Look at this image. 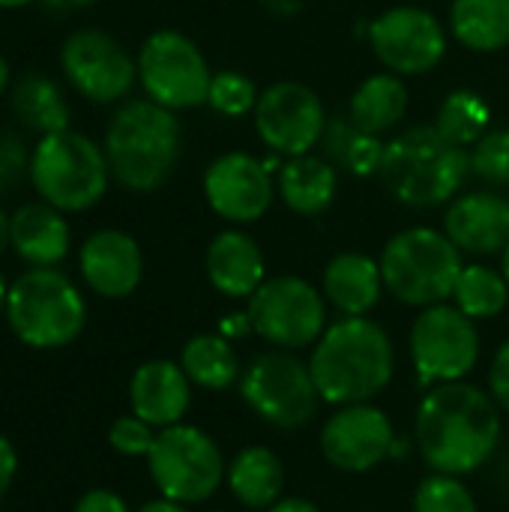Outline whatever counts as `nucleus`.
Segmentation results:
<instances>
[{
    "instance_id": "f257e3e1",
    "label": "nucleus",
    "mask_w": 509,
    "mask_h": 512,
    "mask_svg": "<svg viewBox=\"0 0 509 512\" xmlns=\"http://www.w3.org/2000/svg\"><path fill=\"white\" fill-rule=\"evenodd\" d=\"M414 441L435 474H474L501 444V408L468 381L438 384L417 408Z\"/></svg>"
},
{
    "instance_id": "f03ea898",
    "label": "nucleus",
    "mask_w": 509,
    "mask_h": 512,
    "mask_svg": "<svg viewBox=\"0 0 509 512\" xmlns=\"http://www.w3.org/2000/svg\"><path fill=\"white\" fill-rule=\"evenodd\" d=\"M321 402L342 408L378 399L396 372V351L387 330L366 315L342 318L324 330L309 360Z\"/></svg>"
},
{
    "instance_id": "7ed1b4c3",
    "label": "nucleus",
    "mask_w": 509,
    "mask_h": 512,
    "mask_svg": "<svg viewBox=\"0 0 509 512\" xmlns=\"http://www.w3.org/2000/svg\"><path fill=\"white\" fill-rule=\"evenodd\" d=\"M183 153V129L174 111L153 99L126 102L105 132L111 174L132 192H156L168 183Z\"/></svg>"
},
{
    "instance_id": "20e7f679",
    "label": "nucleus",
    "mask_w": 509,
    "mask_h": 512,
    "mask_svg": "<svg viewBox=\"0 0 509 512\" xmlns=\"http://www.w3.org/2000/svg\"><path fill=\"white\" fill-rule=\"evenodd\" d=\"M471 171L465 147L447 141L435 126H411L384 144L378 180L408 207H438L450 201Z\"/></svg>"
},
{
    "instance_id": "39448f33",
    "label": "nucleus",
    "mask_w": 509,
    "mask_h": 512,
    "mask_svg": "<svg viewBox=\"0 0 509 512\" xmlns=\"http://www.w3.org/2000/svg\"><path fill=\"white\" fill-rule=\"evenodd\" d=\"M108 156L87 135L63 129L42 135L30 153V183L60 213L93 207L108 189Z\"/></svg>"
},
{
    "instance_id": "423d86ee",
    "label": "nucleus",
    "mask_w": 509,
    "mask_h": 512,
    "mask_svg": "<svg viewBox=\"0 0 509 512\" xmlns=\"http://www.w3.org/2000/svg\"><path fill=\"white\" fill-rule=\"evenodd\" d=\"M459 246L435 228H408L381 252L384 288L405 306H435L453 297L462 273Z\"/></svg>"
},
{
    "instance_id": "0eeeda50",
    "label": "nucleus",
    "mask_w": 509,
    "mask_h": 512,
    "mask_svg": "<svg viewBox=\"0 0 509 512\" xmlns=\"http://www.w3.org/2000/svg\"><path fill=\"white\" fill-rule=\"evenodd\" d=\"M6 321L30 348H63L75 342L87 324L81 291L54 267H36L9 285Z\"/></svg>"
},
{
    "instance_id": "6e6552de",
    "label": "nucleus",
    "mask_w": 509,
    "mask_h": 512,
    "mask_svg": "<svg viewBox=\"0 0 509 512\" xmlns=\"http://www.w3.org/2000/svg\"><path fill=\"white\" fill-rule=\"evenodd\" d=\"M240 396L258 420L282 432L306 429L321 405L309 363L282 348L258 354L243 369Z\"/></svg>"
},
{
    "instance_id": "1a4fd4ad",
    "label": "nucleus",
    "mask_w": 509,
    "mask_h": 512,
    "mask_svg": "<svg viewBox=\"0 0 509 512\" xmlns=\"http://www.w3.org/2000/svg\"><path fill=\"white\" fill-rule=\"evenodd\" d=\"M147 468L162 498L180 501L186 507L210 501L228 471L219 444L207 432L186 423L159 429L147 456Z\"/></svg>"
},
{
    "instance_id": "9d476101",
    "label": "nucleus",
    "mask_w": 509,
    "mask_h": 512,
    "mask_svg": "<svg viewBox=\"0 0 509 512\" xmlns=\"http://www.w3.org/2000/svg\"><path fill=\"white\" fill-rule=\"evenodd\" d=\"M252 330L282 348H309L327 330V303L321 291L300 276H273L249 297Z\"/></svg>"
},
{
    "instance_id": "9b49d317",
    "label": "nucleus",
    "mask_w": 509,
    "mask_h": 512,
    "mask_svg": "<svg viewBox=\"0 0 509 512\" xmlns=\"http://www.w3.org/2000/svg\"><path fill=\"white\" fill-rule=\"evenodd\" d=\"M138 78L156 105L183 111L207 102L213 72L189 36L177 30H156L138 51Z\"/></svg>"
},
{
    "instance_id": "f8f14e48",
    "label": "nucleus",
    "mask_w": 509,
    "mask_h": 512,
    "mask_svg": "<svg viewBox=\"0 0 509 512\" xmlns=\"http://www.w3.org/2000/svg\"><path fill=\"white\" fill-rule=\"evenodd\" d=\"M411 360L423 384L465 381L480 360V333L459 306H426L411 327Z\"/></svg>"
},
{
    "instance_id": "ddd939ff",
    "label": "nucleus",
    "mask_w": 509,
    "mask_h": 512,
    "mask_svg": "<svg viewBox=\"0 0 509 512\" xmlns=\"http://www.w3.org/2000/svg\"><path fill=\"white\" fill-rule=\"evenodd\" d=\"M321 456L342 474H369L393 456L396 429L372 402L342 405L321 426Z\"/></svg>"
},
{
    "instance_id": "4468645a",
    "label": "nucleus",
    "mask_w": 509,
    "mask_h": 512,
    "mask_svg": "<svg viewBox=\"0 0 509 512\" xmlns=\"http://www.w3.org/2000/svg\"><path fill=\"white\" fill-rule=\"evenodd\" d=\"M327 126L324 105L318 93L300 81H279L258 96L255 129L261 141L282 156L309 153Z\"/></svg>"
},
{
    "instance_id": "2eb2a0df",
    "label": "nucleus",
    "mask_w": 509,
    "mask_h": 512,
    "mask_svg": "<svg viewBox=\"0 0 509 512\" xmlns=\"http://www.w3.org/2000/svg\"><path fill=\"white\" fill-rule=\"evenodd\" d=\"M378 60L399 75H423L444 60L447 33L441 21L420 6H393L369 27Z\"/></svg>"
},
{
    "instance_id": "dca6fc26",
    "label": "nucleus",
    "mask_w": 509,
    "mask_h": 512,
    "mask_svg": "<svg viewBox=\"0 0 509 512\" xmlns=\"http://www.w3.org/2000/svg\"><path fill=\"white\" fill-rule=\"evenodd\" d=\"M60 63L69 84L93 102L123 99L138 78V63L114 36L102 30H75L66 36Z\"/></svg>"
},
{
    "instance_id": "f3484780",
    "label": "nucleus",
    "mask_w": 509,
    "mask_h": 512,
    "mask_svg": "<svg viewBox=\"0 0 509 512\" xmlns=\"http://www.w3.org/2000/svg\"><path fill=\"white\" fill-rule=\"evenodd\" d=\"M204 195L216 216L234 225L258 222L273 204L270 168L249 153H225L204 171Z\"/></svg>"
},
{
    "instance_id": "a211bd4d",
    "label": "nucleus",
    "mask_w": 509,
    "mask_h": 512,
    "mask_svg": "<svg viewBox=\"0 0 509 512\" xmlns=\"http://www.w3.org/2000/svg\"><path fill=\"white\" fill-rule=\"evenodd\" d=\"M81 276L84 282L108 300L129 297L144 276L141 246L117 228L96 231L81 246Z\"/></svg>"
},
{
    "instance_id": "6ab92c4d",
    "label": "nucleus",
    "mask_w": 509,
    "mask_h": 512,
    "mask_svg": "<svg viewBox=\"0 0 509 512\" xmlns=\"http://www.w3.org/2000/svg\"><path fill=\"white\" fill-rule=\"evenodd\" d=\"M129 402L135 417L153 429H168L186 417L192 402V381L180 363L150 360L135 369L129 381Z\"/></svg>"
},
{
    "instance_id": "aec40b11",
    "label": "nucleus",
    "mask_w": 509,
    "mask_h": 512,
    "mask_svg": "<svg viewBox=\"0 0 509 512\" xmlns=\"http://www.w3.org/2000/svg\"><path fill=\"white\" fill-rule=\"evenodd\" d=\"M444 234L471 255H495L509 246V201L495 192H468L444 216Z\"/></svg>"
},
{
    "instance_id": "412c9836",
    "label": "nucleus",
    "mask_w": 509,
    "mask_h": 512,
    "mask_svg": "<svg viewBox=\"0 0 509 512\" xmlns=\"http://www.w3.org/2000/svg\"><path fill=\"white\" fill-rule=\"evenodd\" d=\"M207 279L219 294L249 300L267 279L261 246L243 231L216 234L207 246Z\"/></svg>"
},
{
    "instance_id": "4be33fe9",
    "label": "nucleus",
    "mask_w": 509,
    "mask_h": 512,
    "mask_svg": "<svg viewBox=\"0 0 509 512\" xmlns=\"http://www.w3.org/2000/svg\"><path fill=\"white\" fill-rule=\"evenodd\" d=\"M381 294H384L381 261L363 252H342L324 270V297L345 318H360L372 312Z\"/></svg>"
},
{
    "instance_id": "5701e85b",
    "label": "nucleus",
    "mask_w": 509,
    "mask_h": 512,
    "mask_svg": "<svg viewBox=\"0 0 509 512\" xmlns=\"http://www.w3.org/2000/svg\"><path fill=\"white\" fill-rule=\"evenodd\" d=\"M225 483L237 504H243L246 510L267 512L276 501H282L285 465L270 447L252 444L231 459L225 471Z\"/></svg>"
},
{
    "instance_id": "b1692460",
    "label": "nucleus",
    "mask_w": 509,
    "mask_h": 512,
    "mask_svg": "<svg viewBox=\"0 0 509 512\" xmlns=\"http://www.w3.org/2000/svg\"><path fill=\"white\" fill-rule=\"evenodd\" d=\"M12 246L33 267H54L69 252V225L51 204H24L12 216Z\"/></svg>"
},
{
    "instance_id": "393cba45",
    "label": "nucleus",
    "mask_w": 509,
    "mask_h": 512,
    "mask_svg": "<svg viewBox=\"0 0 509 512\" xmlns=\"http://www.w3.org/2000/svg\"><path fill=\"white\" fill-rule=\"evenodd\" d=\"M279 195L300 216L324 213L336 198V165L321 156H291L279 171Z\"/></svg>"
},
{
    "instance_id": "a878e982",
    "label": "nucleus",
    "mask_w": 509,
    "mask_h": 512,
    "mask_svg": "<svg viewBox=\"0 0 509 512\" xmlns=\"http://www.w3.org/2000/svg\"><path fill=\"white\" fill-rule=\"evenodd\" d=\"M408 111V90L399 75L378 72L366 78L351 96V120L369 135H384L402 123Z\"/></svg>"
},
{
    "instance_id": "bb28decb",
    "label": "nucleus",
    "mask_w": 509,
    "mask_h": 512,
    "mask_svg": "<svg viewBox=\"0 0 509 512\" xmlns=\"http://www.w3.org/2000/svg\"><path fill=\"white\" fill-rule=\"evenodd\" d=\"M180 366L189 375V381L201 390H228L240 381L243 369H240V357L231 345V339H225L222 333H201L192 336L183 345L180 354Z\"/></svg>"
},
{
    "instance_id": "cd10ccee",
    "label": "nucleus",
    "mask_w": 509,
    "mask_h": 512,
    "mask_svg": "<svg viewBox=\"0 0 509 512\" xmlns=\"http://www.w3.org/2000/svg\"><path fill=\"white\" fill-rule=\"evenodd\" d=\"M453 36L471 51H501L509 45V0H453Z\"/></svg>"
},
{
    "instance_id": "c85d7f7f",
    "label": "nucleus",
    "mask_w": 509,
    "mask_h": 512,
    "mask_svg": "<svg viewBox=\"0 0 509 512\" xmlns=\"http://www.w3.org/2000/svg\"><path fill=\"white\" fill-rule=\"evenodd\" d=\"M321 144H324L327 162L351 171L354 177H372L381 168L384 141L378 135H369L360 126H354L351 117L348 120H342V117L327 120Z\"/></svg>"
},
{
    "instance_id": "c756f323",
    "label": "nucleus",
    "mask_w": 509,
    "mask_h": 512,
    "mask_svg": "<svg viewBox=\"0 0 509 512\" xmlns=\"http://www.w3.org/2000/svg\"><path fill=\"white\" fill-rule=\"evenodd\" d=\"M12 108L24 126L42 135L69 129V105L60 87L45 75H24L12 90Z\"/></svg>"
},
{
    "instance_id": "7c9ffc66",
    "label": "nucleus",
    "mask_w": 509,
    "mask_h": 512,
    "mask_svg": "<svg viewBox=\"0 0 509 512\" xmlns=\"http://www.w3.org/2000/svg\"><path fill=\"white\" fill-rule=\"evenodd\" d=\"M453 300L474 321L498 318L509 303V282L504 270L498 273L486 264H465L453 288Z\"/></svg>"
},
{
    "instance_id": "2f4dec72",
    "label": "nucleus",
    "mask_w": 509,
    "mask_h": 512,
    "mask_svg": "<svg viewBox=\"0 0 509 512\" xmlns=\"http://www.w3.org/2000/svg\"><path fill=\"white\" fill-rule=\"evenodd\" d=\"M486 126H489V105L474 90H453L441 102L435 117V129L459 147L477 144L486 135Z\"/></svg>"
},
{
    "instance_id": "473e14b6",
    "label": "nucleus",
    "mask_w": 509,
    "mask_h": 512,
    "mask_svg": "<svg viewBox=\"0 0 509 512\" xmlns=\"http://www.w3.org/2000/svg\"><path fill=\"white\" fill-rule=\"evenodd\" d=\"M414 512H480V507L462 477L432 471L414 492Z\"/></svg>"
},
{
    "instance_id": "72a5a7b5",
    "label": "nucleus",
    "mask_w": 509,
    "mask_h": 512,
    "mask_svg": "<svg viewBox=\"0 0 509 512\" xmlns=\"http://www.w3.org/2000/svg\"><path fill=\"white\" fill-rule=\"evenodd\" d=\"M258 96L261 93L255 90V81L249 75H243L237 69H225V72L213 75L207 105H213L225 117H240L258 105Z\"/></svg>"
},
{
    "instance_id": "f704fd0d",
    "label": "nucleus",
    "mask_w": 509,
    "mask_h": 512,
    "mask_svg": "<svg viewBox=\"0 0 509 512\" xmlns=\"http://www.w3.org/2000/svg\"><path fill=\"white\" fill-rule=\"evenodd\" d=\"M468 156H471V171L477 177L495 186H509V129L486 132Z\"/></svg>"
},
{
    "instance_id": "c9c22d12",
    "label": "nucleus",
    "mask_w": 509,
    "mask_h": 512,
    "mask_svg": "<svg viewBox=\"0 0 509 512\" xmlns=\"http://www.w3.org/2000/svg\"><path fill=\"white\" fill-rule=\"evenodd\" d=\"M153 441H156V432L150 423H144L141 417L129 414V417H117L111 432H108V444L120 453V456H150L153 450Z\"/></svg>"
},
{
    "instance_id": "e433bc0d",
    "label": "nucleus",
    "mask_w": 509,
    "mask_h": 512,
    "mask_svg": "<svg viewBox=\"0 0 509 512\" xmlns=\"http://www.w3.org/2000/svg\"><path fill=\"white\" fill-rule=\"evenodd\" d=\"M30 174V156L15 135H0V198Z\"/></svg>"
},
{
    "instance_id": "4c0bfd02",
    "label": "nucleus",
    "mask_w": 509,
    "mask_h": 512,
    "mask_svg": "<svg viewBox=\"0 0 509 512\" xmlns=\"http://www.w3.org/2000/svg\"><path fill=\"white\" fill-rule=\"evenodd\" d=\"M489 393L498 402L501 411L509 414V339L495 351L489 366Z\"/></svg>"
},
{
    "instance_id": "58836bf2",
    "label": "nucleus",
    "mask_w": 509,
    "mask_h": 512,
    "mask_svg": "<svg viewBox=\"0 0 509 512\" xmlns=\"http://www.w3.org/2000/svg\"><path fill=\"white\" fill-rule=\"evenodd\" d=\"M75 512H129V507L120 495L108 489H93L75 504Z\"/></svg>"
},
{
    "instance_id": "ea45409f",
    "label": "nucleus",
    "mask_w": 509,
    "mask_h": 512,
    "mask_svg": "<svg viewBox=\"0 0 509 512\" xmlns=\"http://www.w3.org/2000/svg\"><path fill=\"white\" fill-rule=\"evenodd\" d=\"M15 471H18L15 447L9 444V438L0 435V498L9 492V486H12V480H15Z\"/></svg>"
},
{
    "instance_id": "a19ab883",
    "label": "nucleus",
    "mask_w": 509,
    "mask_h": 512,
    "mask_svg": "<svg viewBox=\"0 0 509 512\" xmlns=\"http://www.w3.org/2000/svg\"><path fill=\"white\" fill-rule=\"evenodd\" d=\"M219 333H222L225 339H240V336H249V333H255V330H252V321H249V312H234V315H225V318L219 321Z\"/></svg>"
},
{
    "instance_id": "79ce46f5",
    "label": "nucleus",
    "mask_w": 509,
    "mask_h": 512,
    "mask_svg": "<svg viewBox=\"0 0 509 512\" xmlns=\"http://www.w3.org/2000/svg\"><path fill=\"white\" fill-rule=\"evenodd\" d=\"M267 512H321L312 501H306V498H282V501H276L273 507Z\"/></svg>"
},
{
    "instance_id": "37998d69",
    "label": "nucleus",
    "mask_w": 509,
    "mask_h": 512,
    "mask_svg": "<svg viewBox=\"0 0 509 512\" xmlns=\"http://www.w3.org/2000/svg\"><path fill=\"white\" fill-rule=\"evenodd\" d=\"M138 512H189V507L171 498H156V501H147Z\"/></svg>"
},
{
    "instance_id": "c03bdc74",
    "label": "nucleus",
    "mask_w": 509,
    "mask_h": 512,
    "mask_svg": "<svg viewBox=\"0 0 509 512\" xmlns=\"http://www.w3.org/2000/svg\"><path fill=\"white\" fill-rule=\"evenodd\" d=\"M6 246H12V216H6V213L0 210V252H3Z\"/></svg>"
},
{
    "instance_id": "a18cd8bd",
    "label": "nucleus",
    "mask_w": 509,
    "mask_h": 512,
    "mask_svg": "<svg viewBox=\"0 0 509 512\" xmlns=\"http://www.w3.org/2000/svg\"><path fill=\"white\" fill-rule=\"evenodd\" d=\"M42 3L51 6V9H72V6H90L96 0H42Z\"/></svg>"
},
{
    "instance_id": "49530a36",
    "label": "nucleus",
    "mask_w": 509,
    "mask_h": 512,
    "mask_svg": "<svg viewBox=\"0 0 509 512\" xmlns=\"http://www.w3.org/2000/svg\"><path fill=\"white\" fill-rule=\"evenodd\" d=\"M9 78H12V72H9V63H6V60L0 57V93H3L6 87H9Z\"/></svg>"
},
{
    "instance_id": "de8ad7c7",
    "label": "nucleus",
    "mask_w": 509,
    "mask_h": 512,
    "mask_svg": "<svg viewBox=\"0 0 509 512\" xmlns=\"http://www.w3.org/2000/svg\"><path fill=\"white\" fill-rule=\"evenodd\" d=\"M6 297H9V285H6V279L0 273V312H6Z\"/></svg>"
},
{
    "instance_id": "09e8293b",
    "label": "nucleus",
    "mask_w": 509,
    "mask_h": 512,
    "mask_svg": "<svg viewBox=\"0 0 509 512\" xmlns=\"http://www.w3.org/2000/svg\"><path fill=\"white\" fill-rule=\"evenodd\" d=\"M33 0H0V9H15V6H27Z\"/></svg>"
},
{
    "instance_id": "8fccbe9b",
    "label": "nucleus",
    "mask_w": 509,
    "mask_h": 512,
    "mask_svg": "<svg viewBox=\"0 0 509 512\" xmlns=\"http://www.w3.org/2000/svg\"><path fill=\"white\" fill-rule=\"evenodd\" d=\"M504 276H507V282H509V246L504 249Z\"/></svg>"
}]
</instances>
